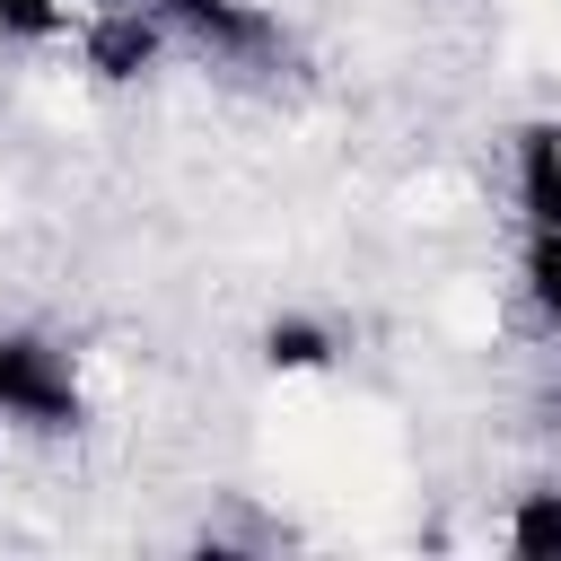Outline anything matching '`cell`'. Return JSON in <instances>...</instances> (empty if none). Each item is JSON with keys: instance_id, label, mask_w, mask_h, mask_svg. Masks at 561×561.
Returning a JSON list of instances; mask_svg holds the SVG:
<instances>
[{"instance_id": "6da1fadb", "label": "cell", "mask_w": 561, "mask_h": 561, "mask_svg": "<svg viewBox=\"0 0 561 561\" xmlns=\"http://www.w3.org/2000/svg\"><path fill=\"white\" fill-rule=\"evenodd\" d=\"M0 421L53 430V438L88 421V386L44 333H0Z\"/></svg>"}, {"instance_id": "7a4b0ae2", "label": "cell", "mask_w": 561, "mask_h": 561, "mask_svg": "<svg viewBox=\"0 0 561 561\" xmlns=\"http://www.w3.org/2000/svg\"><path fill=\"white\" fill-rule=\"evenodd\" d=\"M167 35L202 44L210 61H272L280 53V18L263 0H140Z\"/></svg>"}, {"instance_id": "3957f363", "label": "cell", "mask_w": 561, "mask_h": 561, "mask_svg": "<svg viewBox=\"0 0 561 561\" xmlns=\"http://www.w3.org/2000/svg\"><path fill=\"white\" fill-rule=\"evenodd\" d=\"M158 53H167V26H158L140 0H96V9L79 18V61H88V79H105V88L149 79Z\"/></svg>"}, {"instance_id": "277c9868", "label": "cell", "mask_w": 561, "mask_h": 561, "mask_svg": "<svg viewBox=\"0 0 561 561\" xmlns=\"http://www.w3.org/2000/svg\"><path fill=\"white\" fill-rule=\"evenodd\" d=\"M517 210L526 228H561V123H517Z\"/></svg>"}, {"instance_id": "5b68a950", "label": "cell", "mask_w": 561, "mask_h": 561, "mask_svg": "<svg viewBox=\"0 0 561 561\" xmlns=\"http://www.w3.org/2000/svg\"><path fill=\"white\" fill-rule=\"evenodd\" d=\"M254 351L272 377H316V368H333V324L324 316H272Z\"/></svg>"}, {"instance_id": "8992f818", "label": "cell", "mask_w": 561, "mask_h": 561, "mask_svg": "<svg viewBox=\"0 0 561 561\" xmlns=\"http://www.w3.org/2000/svg\"><path fill=\"white\" fill-rule=\"evenodd\" d=\"M500 543L517 561H561V491H517L500 517Z\"/></svg>"}, {"instance_id": "52a82bcc", "label": "cell", "mask_w": 561, "mask_h": 561, "mask_svg": "<svg viewBox=\"0 0 561 561\" xmlns=\"http://www.w3.org/2000/svg\"><path fill=\"white\" fill-rule=\"evenodd\" d=\"M88 9L96 0H0V35L9 44H61V35H79Z\"/></svg>"}, {"instance_id": "ba28073f", "label": "cell", "mask_w": 561, "mask_h": 561, "mask_svg": "<svg viewBox=\"0 0 561 561\" xmlns=\"http://www.w3.org/2000/svg\"><path fill=\"white\" fill-rule=\"evenodd\" d=\"M526 298L561 333V228H526Z\"/></svg>"}]
</instances>
